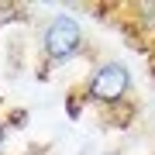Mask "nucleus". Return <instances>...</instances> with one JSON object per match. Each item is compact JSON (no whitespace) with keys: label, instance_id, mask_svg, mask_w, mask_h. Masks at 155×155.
Listing matches in <instances>:
<instances>
[{"label":"nucleus","instance_id":"f257e3e1","mask_svg":"<svg viewBox=\"0 0 155 155\" xmlns=\"http://www.w3.org/2000/svg\"><path fill=\"white\" fill-rule=\"evenodd\" d=\"M127 93H131V69H127L121 59H104L86 76L83 90H79V97H83L86 104L104 107V114L124 107L127 104Z\"/></svg>","mask_w":155,"mask_h":155},{"label":"nucleus","instance_id":"f03ea898","mask_svg":"<svg viewBox=\"0 0 155 155\" xmlns=\"http://www.w3.org/2000/svg\"><path fill=\"white\" fill-rule=\"evenodd\" d=\"M86 48L83 24L72 14H52L38 31V52L48 66H66Z\"/></svg>","mask_w":155,"mask_h":155},{"label":"nucleus","instance_id":"7ed1b4c3","mask_svg":"<svg viewBox=\"0 0 155 155\" xmlns=\"http://www.w3.org/2000/svg\"><path fill=\"white\" fill-rule=\"evenodd\" d=\"M76 97H79V93H69V100H66V114L72 117V121L83 114V100H76Z\"/></svg>","mask_w":155,"mask_h":155},{"label":"nucleus","instance_id":"20e7f679","mask_svg":"<svg viewBox=\"0 0 155 155\" xmlns=\"http://www.w3.org/2000/svg\"><path fill=\"white\" fill-rule=\"evenodd\" d=\"M7 127H11L7 117H0V152H4V145H7Z\"/></svg>","mask_w":155,"mask_h":155},{"label":"nucleus","instance_id":"39448f33","mask_svg":"<svg viewBox=\"0 0 155 155\" xmlns=\"http://www.w3.org/2000/svg\"><path fill=\"white\" fill-rule=\"evenodd\" d=\"M152 155H155V152H152Z\"/></svg>","mask_w":155,"mask_h":155}]
</instances>
